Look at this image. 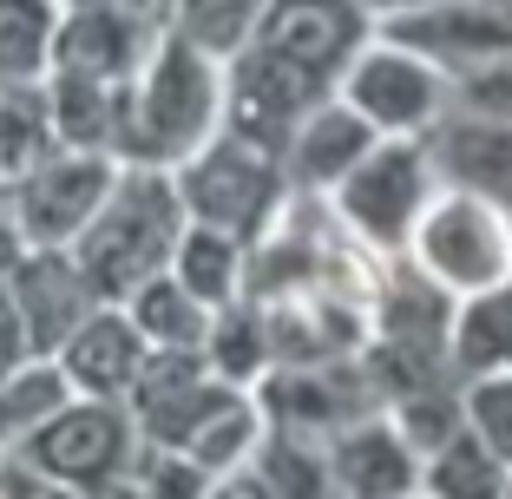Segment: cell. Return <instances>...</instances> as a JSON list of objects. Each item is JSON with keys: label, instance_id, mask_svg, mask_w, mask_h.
Returning <instances> with one entry per match:
<instances>
[{"label": "cell", "instance_id": "cell-1", "mask_svg": "<svg viewBox=\"0 0 512 499\" xmlns=\"http://www.w3.org/2000/svg\"><path fill=\"white\" fill-rule=\"evenodd\" d=\"M375 33L362 0H270L256 40L224 66V132L283 158L302 119L342 92Z\"/></svg>", "mask_w": 512, "mask_h": 499}, {"label": "cell", "instance_id": "cell-2", "mask_svg": "<svg viewBox=\"0 0 512 499\" xmlns=\"http://www.w3.org/2000/svg\"><path fill=\"white\" fill-rule=\"evenodd\" d=\"M211 138H224V60H211L184 33H165L151 46L145 73L125 86V119L112 158L178 171Z\"/></svg>", "mask_w": 512, "mask_h": 499}, {"label": "cell", "instance_id": "cell-3", "mask_svg": "<svg viewBox=\"0 0 512 499\" xmlns=\"http://www.w3.org/2000/svg\"><path fill=\"white\" fill-rule=\"evenodd\" d=\"M184 230H191V211H184L178 171L119 165L106 211L92 217V230L73 243V257L86 270V283L99 289V303H132L151 276L171 270Z\"/></svg>", "mask_w": 512, "mask_h": 499}, {"label": "cell", "instance_id": "cell-4", "mask_svg": "<svg viewBox=\"0 0 512 499\" xmlns=\"http://www.w3.org/2000/svg\"><path fill=\"white\" fill-rule=\"evenodd\" d=\"M138 447H145V434H138L125 401H79L73 394V401L7 460H14L27 480L60 486V493H73V499H112L119 486H132Z\"/></svg>", "mask_w": 512, "mask_h": 499}, {"label": "cell", "instance_id": "cell-5", "mask_svg": "<svg viewBox=\"0 0 512 499\" xmlns=\"http://www.w3.org/2000/svg\"><path fill=\"white\" fill-rule=\"evenodd\" d=\"M178 191H184L191 224H211V230H224V237L250 243V250L270 243L276 224L289 217V204H296V184H289L283 158L250 145V138H237V132L211 138L197 158H184Z\"/></svg>", "mask_w": 512, "mask_h": 499}, {"label": "cell", "instance_id": "cell-6", "mask_svg": "<svg viewBox=\"0 0 512 499\" xmlns=\"http://www.w3.org/2000/svg\"><path fill=\"white\" fill-rule=\"evenodd\" d=\"M407 263L440 283L453 303L467 296H486V289H506L512 283V211L493 204V197H473V191H447L427 204L421 230L407 243Z\"/></svg>", "mask_w": 512, "mask_h": 499}, {"label": "cell", "instance_id": "cell-7", "mask_svg": "<svg viewBox=\"0 0 512 499\" xmlns=\"http://www.w3.org/2000/svg\"><path fill=\"white\" fill-rule=\"evenodd\" d=\"M434 197H440V171L427 158V138H381L375 152L342 178V191L329 204L368 250L407 257V243H414Z\"/></svg>", "mask_w": 512, "mask_h": 499}, {"label": "cell", "instance_id": "cell-8", "mask_svg": "<svg viewBox=\"0 0 512 499\" xmlns=\"http://www.w3.org/2000/svg\"><path fill=\"white\" fill-rule=\"evenodd\" d=\"M112 184H119V158L112 152H73V145H60L53 158L20 171L14 184H0L20 250H73L92 230V217L106 211Z\"/></svg>", "mask_w": 512, "mask_h": 499}, {"label": "cell", "instance_id": "cell-9", "mask_svg": "<svg viewBox=\"0 0 512 499\" xmlns=\"http://www.w3.org/2000/svg\"><path fill=\"white\" fill-rule=\"evenodd\" d=\"M342 99L362 112L381 138H427L453 112L447 106V99H453V79L440 73L434 60H421V53L394 46L388 33H375V40L362 46V60L348 66Z\"/></svg>", "mask_w": 512, "mask_h": 499}, {"label": "cell", "instance_id": "cell-10", "mask_svg": "<svg viewBox=\"0 0 512 499\" xmlns=\"http://www.w3.org/2000/svg\"><path fill=\"white\" fill-rule=\"evenodd\" d=\"M381 33H388L394 46H407V53L434 60L447 79H467L493 60H512V20L493 14V7H480V0H434L421 14L388 20Z\"/></svg>", "mask_w": 512, "mask_h": 499}, {"label": "cell", "instance_id": "cell-11", "mask_svg": "<svg viewBox=\"0 0 512 499\" xmlns=\"http://www.w3.org/2000/svg\"><path fill=\"white\" fill-rule=\"evenodd\" d=\"M14 276V296H20V316H27V335H33V355H60L73 342V329L92 316L99 303V289L86 283L73 250H20L7 263Z\"/></svg>", "mask_w": 512, "mask_h": 499}, {"label": "cell", "instance_id": "cell-12", "mask_svg": "<svg viewBox=\"0 0 512 499\" xmlns=\"http://www.w3.org/2000/svg\"><path fill=\"white\" fill-rule=\"evenodd\" d=\"M53 362L66 368L79 401H132L138 375H145V362H151V342L132 322V309L106 303V309H92V316L79 322L73 342H66Z\"/></svg>", "mask_w": 512, "mask_h": 499}, {"label": "cell", "instance_id": "cell-13", "mask_svg": "<svg viewBox=\"0 0 512 499\" xmlns=\"http://www.w3.org/2000/svg\"><path fill=\"white\" fill-rule=\"evenodd\" d=\"M165 33L138 27L125 7H73L60 20V46H53V73H73V79H99V86H132L145 73L151 46Z\"/></svg>", "mask_w": 512, "mask_h": 499}, {"label": "cell", "instance_id": "cell-14", "mask_svg": "<svg viewBox=\"0 0 512 499\" xmlns=\"http://www.w3.org/2000/svg\"><path fill=\"white\" fill-rule=\"evenodd\" d=\"M375 145H381V132L335 92L329 106H316L309 119H302V132L289 138L283 171H289V184H296V197H335L342 178L362 165Z\"/></svg>", "mask_w": 512, "mask_h": 499}, {"label": "cell", "instance_id": "cell-15", "mask_svg": "<svg viewBox=\"0 0 512 499\" xmlns=\"http://www.w3.org/2000/svg\"><path fill=\"white\" fill-rule=\"evenodd\" d=\"M427 158H434V171H440L447 191L493 197V204L512 211V125L453 106L447 119L427 132Z\"/></svg>", "mask_w": 512, "mask_h": 499}, {"label": "cell", "instance_id": "cell-16", "mask_svg": "<svg viewBox=\"0 0 512 499\" xmlns=\"http://www.w3.org/2000/svg\"><path fill=\"white\" fill-rule=\"evenodd\" d=\"M335 480L348 499H414L421 493V454L407 447V434L394 427V414H368V421L342 427L329 440Z\"/></svg>", "mask_w": 512, "mask_h": 499}, {"label": "cell", "instance_id": "cell-17", "mask_svg": "<svg viewBox=\"0 0 512 499\" xmlns=\"http://www.w3.org/2000/svg\"><path fill=\"white\" fill-rule=\"evenodd\" d=\"M243 499H348L342 480H335L329 440L316 434H289V427H270L263 447L250 454V467L237 473Z\"/></svg>", "mask_w": 512, "mask_h": 499}, {"label": "cell", "instance_id": "cell-18", "mask_svg": "<svg viewBox=\"0 0 512 499\" xmlns=\"http://www.w3.org/2000/svg\"><path fill=\"white\" fill-rule=\"evenodd\" d=\"M171 276L191 289L204 309H230L250 296V243L224 237L211 224H191L178 243V257H171Z\"/></svg>", "mask_w": 512, "mask_h": 499}, {"label": "cell", "instance_id": "cell-19", "mask_svg": "<svg viewBox=\"0 0 512 499\" xmlns=\"http://www.w3.org/2000/svg\"><path fill=\"white\" fill-rule=\"evenodd\" d=\"M46 106H53V132L73 152H112L125 119V86H99V79L53 73L46 79Z\"/></svg>", "mask_w": 512, "mask_h": 499}, {"label": "cell", "instance_id": "cell-20", "mask_svg": "<svg viewBox=\"0 0 512 499\" xmlns=\"http://www.w3.org/2000/svg\"><path fill=\"white\" fill-rule=\"evenodd\" d=\"M60 0H0V86H46L60 46Z\"/></svg>", "mask_w": 512, "mask_h": 499}, {"label": "cell", "instance_id": "cell-21", "mask_svg": "<svg viewBox=\"0 0 512 499\" xmlns=\"http://www.w3.org/2000/svg\"><path fill=\"white\" fill-rule=\"evenodd\" d=\"M499 368H512V283L467 296L453 309V381L467 388V381L499 375Z\"/></svg>", "mask_w": 512, "mask_h": 499}, {"label": "cell", "instance_id": "cell-22", "mask_svg": "<svg viewBox=\"0 0 512 499\" xmlns=\"http://www.w3.org/2000/svg\"><path fill=\"white\" fill-rule=\"evenodd\" d=\"M66 401H73V381L53 355H33L27 368H14L0 381V454H20Z\"/></svg>", "mask_w": 512, "mask_h": 499}, {"label": "cell", "instance_id": "cell-23", "mask_svg": "<svg viewBox=\"0 0 512 499\" xmlns=\"http://www.w3.org/2000/svg\"><path fill=\"white\" fill-rule=\"evenodd\" d=\"M204 362L217 368V375L230 381V388H263L276 368V342H270V322H263V309L243 296V303L217 309L211 322V342H204Z\"/></svg>", "mask_w": 512, "mask_h": 499}, {"label": "cell", "instance_id": "cell-24", "mask_svg": "<svg viewBox=\"0 0 512 499\" xmlns=\"http://www.w3.org/2000/svg\"><path fill=\"white\" fill-rule=\"evenodd\" d=\"M506 480L512 467L473 427H460L440 454L421 460V499H506Z\"/></svg>", "mask_w": 512, "mask_h": 499}, {"label": "cell", "instance_id": "cell-25", "mask_svg": "<svg viewBox=\"0 0 512 499\" xmlns=\"http://www.w3.org/2000/svg\"><path fill=\"white\" fill-rule=\"evenodd\" d=\"M125 309H132V322L145 329L151 348H197V355H204V342H211V322H217V309H204L171 270L151 276V283L138 289Z\"/></svg>", "mask_w": 512, "mask_h": 499}, {"label": "cell", "instance_id": "cell-26", "mask_svg": "<svg viewBox=\"0 0 512 499\" xmlns=\"http://www.w3.org/2000/svg\"><path fill=\"white\" fill-rule=\"evenodd\" d=\"M53 152H60V132H53L46 86H0V184H14Z\"/></svg>", "mask_w": 512, "mask_h": 499}, {"label": "cell", "instance_id": "cell-27", "mask_svg": "<svg viewBox=\"0 0 512 499\" xmlns=\"http://www.w3.org/2000/svg\"><path fill=\"white\" fill-rule=\"evenodd\" d=\"M460 408H467V427L493 447L499 460L512 467V368H499V375H480L460 388Z\"/></svg>", "mask_w": 512, "mask_h": 499}, {"label": "cell", "instance_id": "cell-28", "mask_svg": "<svg viewBox=\"0 0 512 499\" xmlns=\"http://www.w3.org/2000/svg\"><path fill=\"white\" fill-rule=\"evenodd\" d=\"M453 99H460V112L512 125V60H493V66H480V73L453 79Z\"/></svg>", "mask_w": 512, "mask_h": 499}, {"label": "cell", "instance_id": "cell-29", "mask_svg": "<svg viewBox=\"0 0 512 499\" xmlns=\"http://www.w3.org/2000/svg\"><path fill=\"white\" fill-rule=\"evenodd\" d=\"M33 362V335H27V316H20V296H14V276L0 270V381L14 368Z\"/></svg>", "mask_w": 512, "mask_h": 499}, {"label": "cell", "instance_id": "cell-30", "mask_svg": "<svg viewBox=\"0 0 512 499\" xmlns=\"http://www.w3.org/2000/svg\"><path fill=\"white\" fill-rule=\"evenodd\" d=\"M112 7H125V14L151 33H171V20H178V0H112Z\"/></svg>", "mask_w": 512, "mask_h": 499}, {"label": "cell", "instance_id": "cell-31", "mask_svg": "<svg viewBox=\"0 0 512 499\" xmlns=\"http://www.w3.org/2000/svg\"><path fill=\"white\" fill-rule=\"evenodd\" d=\"M368 20L375 27H388V20H407V14H421V7H434V0H362Z\"/></svg>", "mask_w": 512, "mask_h": 499}, {"label": "cell", "instance_id": "cell-32", "mask_svg": "<svg viewBox=\"0 0 512 499\" xmlns=\"http://www.w3.org/2000/svg\"><path fill=\"white\" fill-rule=\"evenodd\" d=\"M20 257V237H14V224H7V191H0V270Z\"/></svg>", "mask_w": 512, "mask_h": 499}, {"label": "cell", "instance_id": "cell-33", "mask_svg": "<svg viewBox=\"0 0 512 499\" xmlns=\"http://www.w3.org/2000/svg\"><path fill=\"white\" fill-rule=\"evenodd\" d=\"M211 499H243V486H237V480H224V486H217Z\"/></svg>", "mask_w": 512, "mask_h": 499}, {"label": "cell", "instance_id": "cell-34", "mask_svg": "<svg viewBox=\"0 0 512 499\" xmlns=\"http://www.w3.org/2000/svg\"><path fill=\"white\" fill-rule=\"evenodd\" d=\"M73 7H106V0H60V14H73Z\"/></svg>", "mask_w": 512, "mask_h": 499}, {"label": "cell", "instance_id": "cell-35", "mask_svg": "<svg viewBox=\"0 0 512 499\" xmlns=\"http://www.w3.org/2000/svg\"><path fill=\"white\" fill-rule=\"evenodd\" d=\"M480 7H493V14H506V20H512V0H480Z\"/></svg>", "mask_w": 512, "mask_h": 499}, {"label": "cell", "instance_id": "cell-36", "mask_svg": "<svg viewBox=\"0 0 512 499\" xmlns=\"http://www.w3.org/2000/svg\"><path fill=\"white\" fill-rule=\"evenodd\" d=\"M0 499H27V493H14V486H7V493H0Z\"/></svg>", "mask_w": 512, "mask_h": 499}, {"label": "cell", "instance_id": "cell-37", "mask_svg": "<svg viewBox=\"0 0 512 499\" xmlns=\"http://www.w3.org/2000/svg\"><path fill=\"white\" fill-rule=\"evenodd\" d=\"M506 499H512V480H506Z\"/></svg>", "mask_w": 512, "mask_h": 499}, {"label": "cell", "instance_id": "cell-38", "mask_svg": "<svg viewBox=\"0 0 512 499\" xmlns=\"http://www.w3.org/2000/svg\"><path fill=\"white\" fill-rule=\"evenodd\" d=\"M414 499H421V493H414Z\"/></svg>", "mask_w": 512, "mask_h": 499}, {"label": "cell", "instance_id": "cell-39", "mask_svg": "<svg viewBox=\"0 0 512 499\" xmlns=\"http://www.w3.org/2000/svg\"><path fill=\"white\" fill-rule=\"evenodd\" d=\"M0 460H7V454H0Z\"/></svg>", "mask_w": 512, "mask_h": 499}]
</instances>
